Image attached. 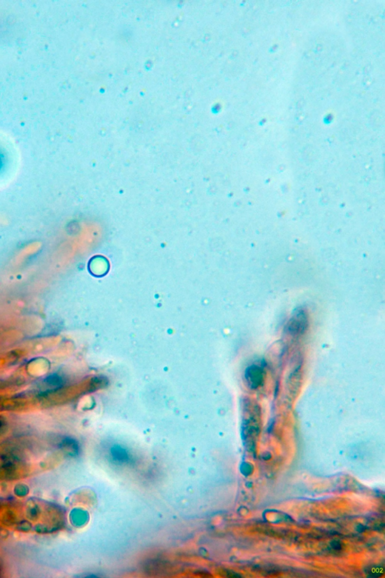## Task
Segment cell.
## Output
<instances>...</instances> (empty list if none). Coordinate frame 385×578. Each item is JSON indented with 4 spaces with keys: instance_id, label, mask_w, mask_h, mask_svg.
<instances>
[{
    "instance_id": "5b68a950",
    "label": "cell",
    "mask_w": 385,
    "mask_h": 578,
    "mask_svg": "<svg viewBox=\"0 0 385 578\" xmlns=\"http://www.w3.org/2000/svg\"><path fill=\"white\" fill-rule=\"evenodd\" d=\"M94 380V386H96V390H98V388H100V387L106 384L107 381L105 378H104V379H102V378H100H100H96V380Z\"/></svg>"
},
{
    "instance_id": "8992f818",
    "label": "cell",
    "mask_w": 385,
    "mask_h": 578,
    "mask_svg": "<svg viewBox=\"0 0 385 578\" xmlns=\"http://www.w3.org/2000/svg\"><path fill=\"white\" fill-rule=\"evenodd\" d=\"M2 157H1V156H0V169H1V168H2Z\"/></svg>"
},
{
    "instance_id": "7a4b0ae2",
    "label": "cell",
    "mask_w": 385,
    "mask_h": 578,
    "mask_svg": "<svg viewBox=\"0 0 385 578\" xmlns=\"http://www.w3.org/2000/svg\"><path fill=\"white\" fill-rule=\"evenodd\" d=\"M107 452L108 458L116 466H129L135 462L132 452L123 445L113 444Z\"/></svg>"
},
{
    "instance_id": "6da1fadb",
    "label": "cell",
    "mask_w": 385,
    "mask_h": 578,
    "mask_svg": "<svg viewBox=\"0 0 385 578\" xmlns=\"http://www.w3.org/2000/svg\"><path fill=\"white\" fill-rule=\"evenodd\" d=\"M308 327V315L304 310L299 308L293 312L290 320H288L286 330L292 336H298L304 334Z\"/></svg>"
},
{
    "instance_id": "277c9868",
    "label": "cell",
    "mask_w": 385,
    "mask_h": 578,
    "mask_svg": "<svg viewBox=\"0 0 385 578\" xmlns=\"http://www.w3.org/2000/svg\"><path fill=\"white\" fill-rule=\"evenodd\" d=\"M44 384L48 387V390L42 396H47L48 393L58 391L60 390L64 385V381L62 378L58 374H52L48 376L44 380Z\"/></svg>"
},
{
    "instance_id": "3957f363",
    "label": "cell",
    "mask_w": 385,
    "mask_h": 578,
    "mask_svg": "<svg viewBox=\"0 0 385 578\" xmlns=\"http://www.w3.org/2000/svg\"><path fill=\"white\" fill-rule=\"evenodd\" d=\"M244 380L246 385L252 390H258L262 386L265 378L264 368L256 364L248 366L244 370Z\"/></svg>"
}]
</instances>
